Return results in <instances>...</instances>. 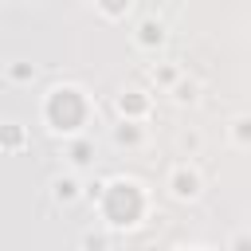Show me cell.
<instances>
[{
    "instance_id": "obj_1",
    "label": "cell",
    "mask_w": 251,
    "mask_h": 251,
    "mask_svg": "<svg viewBox=\"0 0 251 251\" xmlns=\"http://www.w3.org/2000/svg\"><path fill=\"white\" fill-rule=\"evenodd\" d=\"M51 118H55V126H63V129H71V126L78 122V98H75V90H59V94L51 98Z\"/></svg>"
}]
</instances>
